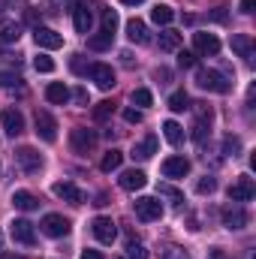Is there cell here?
<instances>
[{"label":"cell","instance_id":"cell-14","mask_svg":"<svg viewBox=\"0 0 256 259\" xmlns=\"http://www.w3.org/2000/svg\"><path fill=\"white\" fill-rule=\"evenodd\" d=\"M36 136L42 139V142H55L58 139V121L49 115V112H36Z\"/></svg>","mask_w":256,"mask_h":259},{"label":"cell","instance_id":"cell-3","mask_svg":"<svg viewBox=\"0 0 256 259\" xmlns=\"http://www.w3.org/2000/svg\"><path fill=\"white\" fill-rule=\"evenodd\" d=\"M199 109H196V121H193V142L196 145H205V139L211 136V109L208 106H202V103H196Z\"/></svg>","mask_w":256,"mask_h":259},{"label":"cell","instance_id":"cell-46","mask_svg":"<svg viewBox=\"0 0 256 259\" xmlns=\"http://www.w3.org/2000/svg\"><path fill=\"white\" fill-rule=\"evenodd\" d=\"M81 259H103V253H100V250H84Z\"/></svg>","mask_w":256,"mask_h":259},{"label":"cell","instance_id":"cell-42","mask_svg":"<svg viewBox=\"0 0 256 259\" xmlns=\"http://www.w3.org/2000/svg\"><path fill=\"white\" fill-rule=\"evenodd\" d=\"M124 121L127 124H142V112L139 109H124Z\"/></svg>","mask_w":256,"mask_h":259},{"label":"cell","instance_id":"cell-7","mask_svg":"<svg viewBox=\"0 0 256 259\" xmlns=\"http://www.w3.org/2000/svg\"><path fill=\"white\" fill-rule=\"evenodd\" d=\"M15 160H18V166H21L27 175L42 172V154L33 151V148H18V151H15Z\"/></svg>","mask_w":256,"mask_h":259},{"label":"cell","instance_id":"cell-8","mask_svg":"<svg viewBox=\"0 0 256 259\" xmlns=\"http://www.w3.org/2000/svg\"><path fill=\"white\" fill-rule=\"evenodd\" d=\"M39 226H42V232L49 238H64V235H69V220H66L64 214H46Z\"/></svg>","mask_w":256,"mask_h":259},{"label":"cell","instance_id":"cell-1","mask_svg":"<svg viewBox=\"0 0 256 259\" xmlns=\"http://www.w3.org/2000/svg\"><path fill=\"white\" fill-rule=\"evenodd\" d=\"M196 84L202 91H211V94H229L232 91V81L220 69H199L196 72Z\"/></svg>","mask_w":256,"mask_h":259},{"label":"cell","instance_id":"cell-32","mask_svg":"<svg viewBox=\"0 0 256 259\" xmlns=\"http://www.w3.org/2000/svg\"><path fill=\"white\" fill-rule=\"evenodd\" d=\"M151 103H154V97H151V91H148V88H136V91H133V106L148 109Z\"/></svg>","mask_w":256,"mask_h":259},{"label":"cell","instance_id":"cell-24","mask_svg":"<svg viewBox=\"0 0 256 259\" xmlns=\"http://www.w3.org/2000/svg\"><path fill=\"white\" fill-rule=\"evenodd\" d=\"M46 100L55 103V106H64V103H69V88H66L64 81H52L46 88Z\"/></svg>","mask_w":256,"mask_h":259},{"label":"cell","instance_id":"cell-28","mask_svg":"<svg viewBox=\"0 0 256 259\" xmlns=\"http://www.w3.org/2000/svg\"><path fill=\"white\" fill-rule=\"evenodd\" d=\"M163 136H166L169 145H181V142H184V127H181L178 121H166V124H163Z\"/></svg>","mask_w":256,"mask_h":259},{"label":"cell","instance_id":"cell-30","mask_svg":"<svg viewBox=\"0 0 256 259\" xmlns=\"http://www.w3.org/2000/svg\"><path fill=\"white\" fill-rule=\"evenodd\" d=\"M112 36H115V33H106V30H103V33H97V36L88 39V49H94V52H106V49L112 46Z\"/></svg>","mask_w":256,"mask_h":259},{"label":"cell","instance_id":"cell-22","mask_svg":"<svg viewBox=\"0 0 256 259\" xmlns=\"http://www.w3.org/2000/svg\"><path fill=\"white\" fill-rule=\"evenodd\" d=\"M232 52H235L238 58H244L247 64H253V39H250L247 33H235V36H232Z\"/></svg>","mask_w":256,"mask_h":259},{"label":"cell","instance_id":"cell-27","mask_svg":"<svg viewBox=\"0 0 256 259\" xmlns=\"http://www.w3.org/2000/svg\"><path fill=\"white\" fill-rule=\"evenodd\" d=\"M181 33L178 30H163L160 33V52H178L181 49Z\"/></svg>","mask_w":256,"mask_h":259},{"label":"cell","instance_id":"cell-40","mask_svg":"<svg viewBox=\"0 0 256 259\" xmlns=\"http://www.w3.org/2000/svg\"><path fill=\"white\" fill-rule=\"evenodd\" d=\"M223 151L235 157V154L241 151V142H238V136H226V139H223Z\"/></svg>","mask_w":256,"mask_h":259},{"label":"cell","instance_id":"cell-23","mask_svg":"<svg viewBox=\"0 0 256 259\" xmlns=\"http://www.w3.org/2000/svg\"><path fill=\"white\" fill-rule=\"evenodd\" d=\"M157 154V136H145L142 142L133 145V160H151Z\"/></svg>","mask_w":256,"mask_h":259},{"label":"cell","instance_id":"cell-31","mask_svg":"<svg viewBox=\"0 0 256 259\" xmlns=\"http://www.w3.org/2000/svg\"><path fill=\"white\" fill-rule=\"evenodd\" d=\"M169 109H172V112H184V109H190V97H187L184 91H175V94L169 97Z\"/></svg>","mask_w":256,"mask_h":259},{"label":"cell","instance_id":"cell-25","mask_svg":"<svg viewBox=\"0 0 256 259\" xmlns=\"http://www.w3.org/2000/svg\"><path fill=\"white\" fill-rule=\"evenodd\" d=\"M12 205H15L18 211H36V208H39V199L33 193H27V190H15V193H12Z\"/></svg>","mask_w":256,"mask_h":259},{"label":"cell","instance_id":"cell-12","mask_svg":"<svg viewBox=\"0 0 256 259\" xmlns=\"http://www.w3.org/2000/svg\"><path fill=\"white\" fill-rule=\"evenodd\" d=\"M33 39H36L39 49H49V52H55V49L64 46V36L58 30H52V27H33Z\"/></svg>","mask_w":256,"mask_h":259},{"label":"cell","instance_id":"cell-36","mask_svg":"<svg viewBox=\"0 0 256 259\" xmlns=\"http://www.w3.org/2000/svg\"><path fill=\"white\" fill-rule=\"evenodd\" d=\"M33 66H36V72H55V61H52L49 55H39V58H33Z\"/></svg>","mask_w":256,"mask_h":259},{"label":"cell","instance_id":"cell-2","mask_svg":"<svg viewBox=\"0 0 256 259\" xmlns=\"http://www.w3.org/2000/svg\"><path fill=\"white\" fill-rule=\"evenodd\" d=\"M136 217H139L142 223H154V220H160V217H163V205H160V199H154V196H142V199H136Z\"/></svg>","mask_w":256,"mask_h":259},{"label":"cell","instance_id":"cell-44","mask_svg":"<svg viewBox=\"0 0 256 259\" xmlns=\"http://www.w3.org/2000/svg\"><path fill=\"white\" fill-rule=\"evenodd\" d=\"M253 9H256V0H241V12L244 15H253Z\"/></svg>","mask_w":256,"mask_h":259},{"label":"cell","instance_id":"cell-16","mask_svg":"<svg viewBox=\"0 0 256 259\" xmlns=\"http://www.w3.org/2000/svg\"><path fill=\"white\" fill-rule=\"evenodd\" d=\"M52 193L58 196V199H64V202H69V205H81V202H84V193H81L72 181H58V184L52 187Z\"/></svg>","mask_w":256,"mask_h":259},{"label":"cell","instance_id":"cell-26","mask_svg":"<svg viewBox=\"0 0 256 259\" xmlns=\"http://www.w3.org/2000/svg\"><path fill=\"white\" fill-rule=\"evenodd\" d=\"M172 18H175V12H172V6H166V3H157V6L151 9V21L160 24V27L172 24Z\"/></svg>","mask_w":256,"mask_h":259},{"label":"cell","instance_id":"cell-15","mask_svg":"<svg viewBox=\"0 0 256 259\" xmlns=\"http://www.w3.org/2000/svg\"><path fill=\"white\" fill-rule=\"evenodd\" d=\"M160 169L166 178H184V175H190V160L187 157H166Z\"/></svg>","mask_w":256,"mask_h":259},{"label":"cell","instance_id":"cell-48","mask_svg":"<svg viewBox=\"0 0 256 259\" xmlns=\"http://www.w3.org/2000/svg\"><path fill=\"white\" fill-rule=\"evenodd\" d=\"M211 259H226V253H223L220 247H214V250H211Z\"/></svg>","mask_w":256,"mask_h":259},{"label":"cell","instance_id":"cell-21","mask_svg":"<svg viewBox=\"0 0 256 259\" xmlns=\"http://www.w3.org/2000/svg\"><path fill=\"white\" fill-rule=\"evenodd\" d=\"M21 36V24L15 18H0V46H12Z\"/></svg>","mask_w":256,"mask_h":259},{"label":"cell","instance_id":"cell-47","mask_svg":"<svg viewBox=\"0 0 256 259\" xmlns=\"http://www.w3.org/2000/svg\"><path fill=\"white\" fill-rule=\"evenodd\" d=\"M94 205H100V208H103V205H109V196H106V193H100V196H97V202H94Z\"/></svg>","mask_w":256,"mask_h":259},{"label":"cell","instance_id":"cell-9","mask_svg":"<svg viewBox=\"0 0 256 259\" xmlns=\"http://www.w3.org/2000/svg\"><path fill=\"white\" fill-rule=\"evenodd\" d=\"M193 46H196V55H202V58H214L220 52V39L214 33H205V30L193 33Z\"/></svg>","mask_w":256,"mask_h":259},{"label":"cell","instance_id":"cell-50","mask_svg":"<svg viewBox=\"0 0 256 259\" xmlns=\"http://www.w3.org/2000/svg\"><path fill=\"white\" fill-rule=\"evenodd\" d=\"M3 259H24V256H15V253H9V256H3Z\"/></svg>","mask_w":256,"mask_h":259},{"label":"cell","instance_id":"cell-43","mask_svg":"<svg viewBox=\"0 0 256 259\" xmlns=\"http://www.w3.org/2000/svg\"><path fill=\"white\" fill-rule=\"evenodd\" d=\"M72 97H75V103H78V106H88V91H84V88H78Z\"/></svg>","mask_w":256,"mask_h":259},{"label":"cell","instance_id":"cell-6","mask_svg":"<svg viewBox=\"0 0 256 259\" xmlns=\"http://www.w3.org/2000/svg\"><path fill=\"white\" fill-rule=\"evenodd\" d=\"M88 72H91V81H94L100 91H112V88L118 84V81H115V69L109 64H91Z\"/></svg>","mask_w":256,"mask_h":259},{"label":"cell","instance_id":"cell-38","mask_svg":"<svg viewBox=\"0 0 256 259\" xmlns=\"http://www.w3.org/2000/svg\"><path fill=\"white\" fill-rule=\"evenodd\" d=\"M0 88H21V75H15V72H0Z\"/></svg>","mask_w":256,"mask_h":259},{"label":"cell","instance_id":"cell-35","mask_svg":"<svg viewBox=\"0 0 256 259\" xmlns=\"http://www.w3.org/2000/svg\"><path fill=\"white\" fill-rule=\"evenodd\" d=\"M148 247L145 244H139V241H130L127 244V259H148Z\"/></svg>","mask_w":256,"mask_h":259},{"label":"cell","instance_id":"cell-20","mask_svg":"<svg viewBox=\"0 0 256 259\" xmlns=\"http://www.w3.org/2000/svg\"><path fill=\"white\" fill-rule=\"evenodd\" d=\"M247 223H250V217H247L244 208L235 205V208H226V211H223V226H226V229H244Z\"/></svg>","mask_w":256,"mask_h":259},{"label":"cell","instance_id":"cell-33","mask_svg":"<svg viewBox=\"0 0 256 259\" xmlns=\"http://www.w3.org/2000/svg\"><path fill=\"white\" fill-rule=\"evenodd\" d=\"M109 115H115V103H112V100H103V103L94 106V118H97V121H106Z\"/></svg>","mask_w":256,"mask_h":259},{"label":"cell","instance_id":"cell-39","mask_svg":"<svg viewBox=\"0 0 256 259\" xmlns=\"http://www.w3.org/2000/svg\"><path fill=\"white\" fill-rule=\"evenodd\" d=\"M214 190H217V181H214L211 175H205V178L196 184V193H202V196H205V193H214Z\"/></svg>","mask_w":256,"mask_h":259},{"label":"cell","instance_id":"cell-17","mask_svg":"<svg viewBox=\"0 0 256 259\" xmlns=\"http://www.w3.org/2000/svg\"><path fill=\"white\" fill-rule=\"evenodd\" d=\"M118 184H121V190H130V193H136V190H142V187L148 184V175H145L142 169H127V172H121Z\"/></svg>","mask_w":256,"mask_h":259},{"label":"cell","instance_id":"cell-10","mask_svg":"<svg viewBox=\"0 0 256 259\" xmlns=\"http://www.w3.org/2000/svg\"><path fill=\"white\" fill-rule=\"evenodd\" d=\"M91 229H94L97 241H103V244H112V241L118 238V226H115V220H112V217H94Z\"/></svg>","mask_w":256,"mask_h":259},{"label":"cell","instance_id":"cell-34","mask_svg":"<svg viewBox=\"0 0 256 259\" xmlns=\"http://www.w3.org/2000/svg\"><path fill=\"white\" fill-rule=\"evenodd\" d=\"M103 30L106 33H115L118 30V12L115 9H103Z\"/></svg>","mask_w":256,"mask_h":259},{"label":"cell","instance_id":"cell-29","mask_svg":"<svg viewBox=\"0 0 256 259\" xmlns=\"http://www.w3.org/2000/svg\"><path fill=\"white\" fill-rule=\"evenodd\" d=\"M121 163H124V154L118 151V148H112L106 157H103V163H100V169L103 172H115V169H121Z\"/></svg>","mask_w":256,"mask_h":259},{"label":"cell","instance_id":"cell-19","mask_svg":"<svg viewBox=\"0 0 256 259\" xmlns=\"http://www.w3.org/2000/svg\"><path fill=\"white\" fill-rule=\"evenodd\" d=\"M72 24L78 33H91V24H94V12L88 9V3H78L72 6Z\"/></svg>","mask_w":256,"mask_h":259},{"label":"cell","instance_id":"cell-13","mask_svg":"<svg viewBox=\"0 0 256 259\" xmlns=\"http://www.w3.org/2000/svg\"><path fill=\"white\" fill-rule=\"evenodd\" d=\"M0 124H3V130L15 139V136L24 133V115H21L18 109H3V112H0Z\"/></svg>","mask_w":256,"mask_h":259},{"label":"cell","instance_id":"cell-41","mask_svg":"<svg viewBox=\"0 0 256 259\" xmlns=\"http://www.w3.org/2000/svg\"><path fill=\"white\" fill-rule=\"evenodd\" d=\"M178 66H184V69L196 66V55L193 52H178Z\"/></svg>","mask_w":256,"mask_h":259},{"label":"cell","instance_id":"cell-4","mask_svg":"<svg viewBox=\"0 0 256 259\" xmlns=\"http://www.w3.org/2000/svg\"><path fill=\"white\" fill-rule=\"evenodd\" d=\"M69 145H72L75 154H91L97 148V133L88 127H75L69 133Z\"/></svg>","mask_w":256,"mask_h":259},{"label":"cell","instance_id":"cell-18","mask_svg":"<svg viewBox=\"0 0 256 259\" xmlns=\"http://www.w3.org/2000/svg\"><path fill=\"white\" fill-rule=\"evenodd\" d=\"M127 39L136 46H148L151 42V33H148V24L142 18H130L127 21Z\"/></svg>","mask_w":256,"mask_h":259},{"label":"cell","instance_id":"cell-5","mask_svg":"<svg viewBox=\"0 0 256 259\" xmlns=\"http://www.w3.org/2000/svg\"><path fill=\"white\" fill-rule=\"evenodd\" d=\"M229 202H250L256 196V184L250 175H241V178H235L232 184H229Z\"/></svg>","mask_w":256,"mask_h":259},{"label":"cell","instance_id":"cell-37","mask_svg":"<svg viewBox=\"0 0 256 259\" xmlns=\"http://www.w3.org/2000/svg\"><path fill=\"white\" fill-rule=\"evenodd\" d=\"M160 196H169L175 205H184V193L175 190V187H169V184H160Z\"/></svg>","mask_w":256,"mask_h":259},{"label":"cell","instance_id":"cell-49","mask_svg":"<svg viewBox=\"0 0 256 259\" xmlns=\"http://www.w3.org/2000/svg\"><path fill=\"white\" fill-rule=\"evenodd\" d=\"M121 3H124V6H142L145 0H121Z\"/></svg>","mask_w":256,"mask_h":259},{"label":"cell","instance_id":"cell-11","mask_svg":"<svg viewBox=\"0 0 256 259\" xmlns=\"http://www.w3.org/2000/svg\"><path fill=\"white\" fill-rule=\"evenodd\" d=\"M9 232H12V241H18V244H33L36 241V229H33V223L30 220H12L9 223Z\"/></svg>","mask_w":256,"mask_h":259},{"label":"cell","instance_id":"cell-51","mask_svg":"<svg viewBox=\"0 0 256 259\" xmlns=\"http://www.w3.org/2000/svg\"><path fill=\"white\" fill-rule=\"evenodd\" d=\"M0 247H3V232H0Z\"/></svg>","mask_w":256,"mask_h":259},{"label":"cell","instance_id":"cell-45","mask_svg":"<svg viewBox=\"0 0 256 259\" xmlns=\"http://www.w3.org/2000/svg\"><path fill=\"white\" fill-rule=\"evenodd\" d=\"M211 21H226V9H223V6H217V9L211 12Z\"/></svg>","mask_w":256,"mask_h":259}]
</instances>
